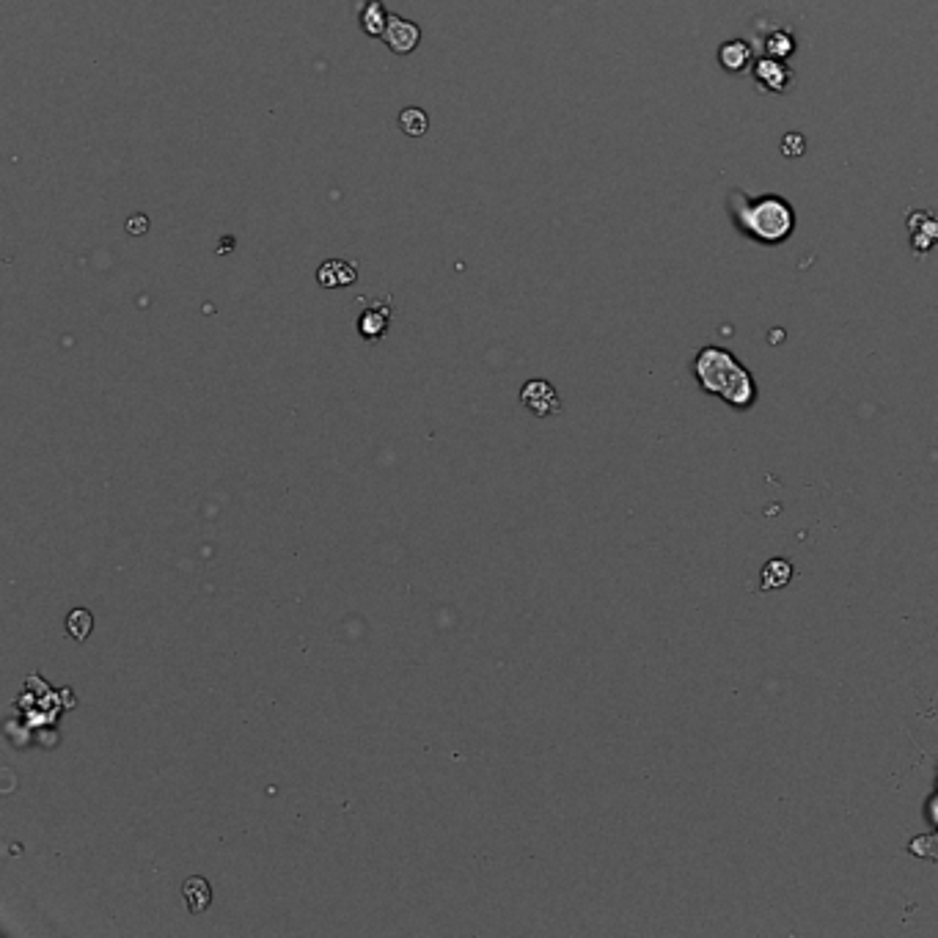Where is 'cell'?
<instances>
[{"instance_id": "7c38bea8", "label": "cell", "mask_w": 938, "mask_h": 938, "mask_svg": "<svg viewBox=\"0 0 938 938\" xmlns=\"http://www.w3.org/2000/svg\"><path fill=\"white\" fill-rule=\"evenodd\" d=\"M182 894H185V900H188V911L190 914H204L212 903V889L210 883L199 878V875H193L185 881L182 886Z\"/></svg>"}, {"instance_id": "30bf717a", "label": "cell", "mask_w": 938, "mask_h": 938, "mask_svg": "<svg viewBox=\"0 0 938 938\" xmlns=\"http://www.w3.org/2000/svg\"><path fill=\"white\" fill-rule=\"evenodd\" d=\"M355 265L350 262H344V259H328V262H322L320 270H317V281H320L325 289H336V287H350L355 284Z\"/></svg>"}, {"instance_id": "8992f818", "label": "cell", "mask_w": 938, "mask_h": 938, "mask_svg": "<svg viewBox=\"0 0 938 938\" xmlns=\"http://www.w3.org/2000/svg\"><path fill=\"white\" fill-rule=\"evenodd\" d=\"M364 303L369 306V309L361 311V317H358V333L364 336L366 342H377V339L388 331L391 317H394V309H391V303H388V300H375V303H369V300L364 298Z\"/></svg>"}, {"instance_id": "e0dca14e", "label": "cell", "mask_w": 938, "mask_h": 938, "mask_svg": "<svg viewBox=\"0 0 938 938\" xmlns=\"http://www.w3.org/2000/svg\"><path fill=\"white\" fill-rule=\"evenodd\" d=\"M806 152V141L801 133H787L782 138V155L795 160V157H801Z\"/></svg>"}, {"instance_id": "2e32d148", "label": "cell", "mask_w": 938, "mask_h": 938, "mask_svg": "<svg viewBox=\"0 0 938 938\" xmlns=\"http://www.w3.org/2000/svg\"><path fill=\"white\" fill-rule=\"evenodd\" d=\"M91 628H94V617H91L86 608H75L67 617V630L72 633V639H89Z\"/></svg>"}, {"instance_id": "ba28073f", "label": "cell", "mask_w": 938, "mask_h": 938, "mask_svg": "<svg viewBox=\"0 0 938 938\" xmlns=\"http://www.w3.org/2000/svg\"><path fill=\"white\" fill-rule=\"evenodd\" d=\"M718 64L729 75H740V72L754 67V50L743 39H729V42L718 47Z\"/></svg>"}, {"instance_id": "9c48e42d", "label": "cell", "mask_w": 938, "mask_h": 938, "mask_svg": "<svg viewBox=\"0 0 938 938\" xmlns=\"http://www.w3.org/2000/svg\"><path fill=\"white\" fill-rule=\"evenodd\" d=\"M355 12H358V23H361L366 36H372V39H383L388 17H391V14L386 12V6H383L380 0H361Z\"/></svg>"}, {"instance_id": "8fae6325", "label": "cell", "mask_w": 938, "mask_h": 938, "mask_svg": "<svg viewBox=\"0 0 938 938\" xmlns=\"http://www.w3.org/2000/svg\"><path fill=\"white\" fill-rule=\"evenodd\" d=\"M793 581V564L782 559V556H776V559H768L765 567H762L760 573V589L762 592H776V589H784V586H790Z\"/></svg>"}, {"instance_id": "4fadbf2b", "label": "cell", "mask_w": 938, "mask_h": 938, "mask_svg": "<svg viewBox=\"0 0 938 938\" xmlns=\"http://www.w3.org/2000/svg\"><path fill=\"white\" fill-rule=\"evenodd\" d=\"M762 53H765V56L784 58V61H787V58L795 53V36L790 34L787 28H782V25H779V28H773L771 34L762 36Z\"/></svg>"}, {"instance_id": "52a82bcc", "label": "cell", "mask_w": 938, "mask_h": 938, "mask_svg": "<svg viewBox=\"0 0 938 938\" xmlns=\"http://www.w3.org/2000/svg\"><path fill=\"white\" fill-rule=\"evenodd\" d=\"M908 232H911V248L916 254H927L938 245V218L930 212L919 210L908 215Z\"/></svg>"}, {"instance_id": "277c9868", "label": "cell", "mask_w": 938, "mask_h": 938, "mask_svg": "<svg viewBox=\"0 0 938 938\" xmlns=\"http://www.w3.org/2000/svg\"><path fill=\"white\" fill-rule=\"evenodd\" d=\"M520 402L537 419H548V416H556L562 410L559 391L548 380H529L526 386L520 388Z\"/></svg>"}, {"instance_id": "6da1fadb", "label": "cell", "mask_w": 938, "mask_h": 938, "mask_svg": "<svg viewBox=\"0 0 938 938\" xmlns=\"http://www.w3.org/2000/svg\"><path fill=\"white\" fill-rule=\"evenodd\" d=\"M727 212L732 226L757 245H782L795 232L793 204L776 193L749 196L743 190H729Z\"/></svg>"}, {"instance_id": "5bb4252c", "label": "cell", "mask_w": 938, "mask_h": 938, "mask_svg": "<svg viewBox=\"0 0 938 938\" xmlns=\"http://www.w3.org/2000/svg\"><path fill=\"white\" fill-rule=\"evenodd\" d=\"M399 130L410 138H421L430 130V116L421 111V108H405L399 113Z\"/></svg>"}, {"instance_id": "ac0fdd59", "label": "cell", "mask_w": 938, "mask_h": 938, "mask_svg": "<svg viewBox=\"0 0 938 938\" xmlns=\"http://www.w3.org/2000/svg\"><path fill=\"white\" fill-rule=\"evenodd\" d=\"M127 232L135 234V237H138V234H146L149 232V218H146V215H133V218L127 221Z\"/></svg>"}, {"instance_id": "9a60e30c", "label": "cell", "mask_w": 938, "mask_h": 938, "mask_svg": "<svg viewBox=\"0 0 938 938\" xmlns=\"http://www.w3.org/2000/svg\"><path fill=\"white\" fill-rule=\"evenodd\" d=\"M908 853L919 856V859L938 861V828L930 834H919L908 842Z\"/></svg>"}, {"instance_id": "7a4b0ae2", "label": "cell", "mask_w": 938, "mask_h": 938, "mask_svg": "<svg viewBox=\"0 0 938 938\" xmlns=\"http://www.w3.org/2000/svg\"><path fill=\"white\" fill-rule=\"evenodd\" d=\"M691 375L705 394L718 397L732 410H751L757 402V380L727 347H699L691 361Z\"/></svg>"}, {"instance_id": "5b68a950", "label": "cell", "mask_w": 938, "mask_h": 938, "mask_svg": "<svg viewBox=\"0 0 938 938\" xmlns=\"http://www.w3.org/2000/svg\"><path fill=\"white\" fill-rule=\"evenodd\" d=\"M383 39H386V45L391 53H397V56H408V53H413V50L419 47L421 31H419V25L410 23V20H405V17H388Z\"/></svg>"}, {"instance_id": "3957f363", "label": "cell", "mask_w": 938, "mask_h": 938, "mask_svg": "<svg viewBox=\"0 0 938 938\" xmlns=\"http://www.w3.org/2000/svg\"><path fill=\"white\" fill-rule=\"evenodd\" d=\"M751 78L757 83V89L765 94H784L793 86V69L784 64V58L762 56L751 67Z\"/></svg>"}]
</instances>
